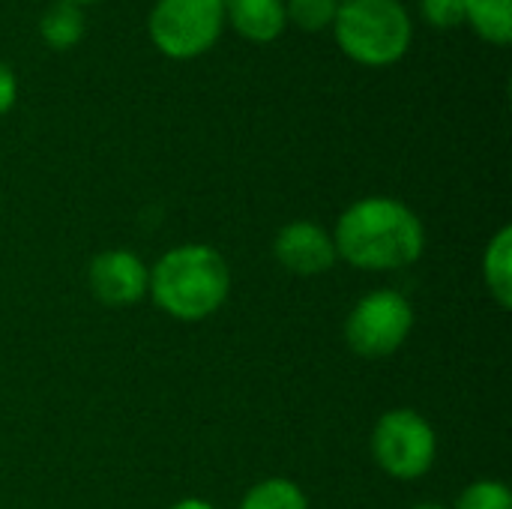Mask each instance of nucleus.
<instances>
[{"instance_id": "f03ea898", "label": "nucleus", "mask_w": 512, "mask_h": 509, "mask_svg": "<svg viewBox=\"0 0 512 509\" xmlns=\"http://www.w3.org/2000/svg\"><path fill=\"white\" fill-rule=\"evenodd\" d=\"M231 294V267L210 243H183L168 249L150 267L153 303L174 321L198 324L213 318Z\"/></svg>"}, {"instance_id": "0eeeda50", "label": "nucleus", "mask_w": 512, "mask_h": 509, "mask_svg": "<svg viewBox=\"0 0 512 509\" xmlns=\"http://www.w3.org/2000/svg\"><path fill=\"white\" fill-rule=\"evenodd\" d=\"M90 294L105 306H135L150 291V267L129 249H105L87 267Z\"/></svg>"}, {"instance_id": "f8f14e48", "label": "nucleus", "mask_w": 512, "mask_h": 509, "mask_svg": "<svg viewBox=\"0 0 512 509\" xmlns=\"http://www.w3.org/2000/svg\"><path fill=\"white\" fill-rule=\"evenodd\" d=\"M84 12L72 3L57 0L54 6H48L39 18V36L51 51H69L81 42L84 36Z\"/></svg>"}, {"instance_id": "20e7f679", "label": "nucleus", "mask_w": 512, "mask_h": 509, "mask_svg": "<svg viewBox=\"0 0 512 509\" xmlns=\"http://www.w3.org/2000/svg\"><path fill=\"white\" fill-rule=\"evenodd\" d=\"M369 450L375 465L387 477L399 483H414L435 468L438 435L420 411L393 408L378 417L369 435Z\"/></svg>"}, {"instance_id": "423d86ee", "label": "nucleus", "mask_w": 512, "mask_h": 509, "mask_svg": "<svg viewBox=\"0 0 512 509\" xmlns=\"http://www.w3.org/2000/svg\"><path fill=\"white\" fill-rule=\"evenodd\" d=\"M225 30L222 0H156L147 18L153 45L171 60L207 54Z\"/></svg>"}, {"instance_id": "aec40b11", "label": "nucleus", "mask_w": 512, "mask_h": 509, "mask_svg": "<svg viewBox=\"0 0 512 509\" xmlns=\"http://www.w3.org/2000/svg\"><path fill=\"white\" fill-rule=\"evenodd\" d=\"M414 509H447L444 504H435V501H426V504H417Z\"/></svg>"}, {"instance_id": "39448f33", "label": "nucleus", "mask_w": 512, "mask_h": 509, "mask_svg": "<svg viewBox=\"0 0 512 509\" xmlns=\"http://www.w3.org/2000/svg\"><path fill=\"white\" fill-rule=\"evenodd\" d=\"M417 315L405 294L393 288L369 291L345 318V342L363 360L393 357L414 333Z\"/></svg>"}, {"instance_id": "6e6552de", "label": "nucleus", "mask_w": 512, "mask_h": 509, "mask_svg": "<svg viewBox=\"0 0 512 509\" xmlns=\"http://www.w3.org/2000/svg\"><path fill=\"white\" fill-rule=\"evenodd\" d=\"M273 258L291 276H321L339 261L333 234L312 219H294L282 225L273 237Z\"/></svg>"}, {"instance_id": "7ed1b4c3", "label": "nucleus", "mask_w": 512, "mask_h": 509, "mask_svg": "<svg viewBox=\"0 0 512 509\" xmlns=\"http://www.w3.org/2000/svg\"><path fill=\"white\" fill-rule=\"evenodd\" d=\"M333 36L354 63L384 69L408 54L414 21L402 0H339Z\"/></svg>"}, {"instance_id": "f3484780", "label": "nucleus", "mask_w": 512, "mask_h": 509, "mask_svg": "<svg viewBox=\"0 0 512 509\" xmlns=\"http://www.w3.org/2000/svg\"><path fill=\"white\" fill-rule=\"evenodd\" d=\"M15 99H18V78H15V72L0 60V114L12 111Z\"/></svg>"}, {"instance_id": "f257e3e1", "label": "nucleus", "mask_w": 512, "mask_h": 509, "mask_svg": "<svg viewBox=\"0 0 512 509\" xmlns=\"http://www.w3.org/2000/svg\"><path fill=\"white\" fill-rule=\"evenodd\" d=\"M336 258L363 273H393L417 264L426 252L423 219L399 198L369 195L336 219Z\"/></svg>"}, {"instance_id": "9d476101", "label": "nucleus", "mask_w": 512, "mask_h": 509, "mask_svg": "<svg viewBox=\"0 0 512 509\" xmlns=\"http://www.w3.org/2000/svg\"><path fill=\"white\" fill-rule=\"evenodd\" d=\"M483 282L489 297L507 312L512 309V228L504 225L483 252Z\"/></svg>"}, {"instance_id": "a211bd4d", "label": "nucleus", "mask_w": 512, "mask_h": 509, "mask_svg": "<svg viewBox=\"0 0 512 509\" xmlns=\"http://www.w3.org/2000/svg\"><path fill=\"white\" fill-rule=\"evenodd\" d=\"M168 509H216L210 501H204V498H183V501H177V504H171Z\"/></svg>"}, {"instance_id": "1a4fd4ad", "label": "nucleus", "mask_w": 512, "mask_h": 509, "mask_svg": "<svg viewBox=\"0 0 512 509\" xmlns=\"http://www.w3.org/2000/svg\"><path fill=\"white\" fill-rule=\"evenodd\" d=\"M222 6L225 21L255 45L276 42L288 27L285 0H222Z\"/></svg>"}, {"instance_id": "6ab92c4d", "label": "nucleus", "mask_w": 512, "mask_h": 509, "mask_svg": "<svg viewBox=\"0 0 512 509\" xmlns=\"http://www.w3.org/2000/svg\"><path fill=\"white\" fill-rule=\"evenodd\" d=\"M63 3H72V6L84 9V6H90V3H99V0H63Z\"/></svg>"}, {"instance_id": "4468645a", "label": "nucleus", "mask_w": 512, "mask_h": 509, "mask_svg": "<svg viewBox=\"0 0 512 509\" xmlns=\"http://www.w3.org/2000/svg\"><path fill=\"white\" fill-rule=\"evenodd\" d=\"M339 0H285V18L288 24L306 30V33H318L333 27Z\"/></svg>"}, {"instance_id": "9b49d317", "label": "nucleus", "mask_w": 512, "mask_h": 509, "mask_svg": "<svg viewBox=\"0 0 512 509\" xmlns=\"http://www.w3.org/2000/svg\"><path fill=\"white\" fill-rule=\"evenodd\" d=\"M465 21L489 45H510L512 0H465Z\"/></svg>"}, {"instance_id": "2eb2a0df", "label": "nucleus", "mask_w": 512, "mask_h": 509, "mask_svg": "<svg viewBox=\"0 0 512 509\" xmlns=\"http://www.w3.org/2000/svg\"><path fill=\"white\" fill-rule=\"evenodd\" d=\"M453 509H512V492L501 480H477L471 483Z\"/></svg>"}, {"instance_id": "dca6fc26", "label": "nucleus", "mask_w": 512, "mask_h": 509, "mask_svg": "<svg viewBox=\"0 0 512 509\" xmlns=\"http://www.w3.org/2000/svg\"><path fill=\"white\" fill-rule=\"evenodd\" d=\"M420 15L438 30L465 24V0H420Z\"/></svg>"}, {"instance_id": "ddd939ff", "label": "nucleus", "mask_w": 512, "mask_h": 509, "mask_svg": "<svg viewBox=\"0 0 512 509\" xmlns=\"http://www.w3.org/2000/svg\"><path fill=\"white\" fill-rule=\"evenodd\" d=\"M240 509H309V498L294 480L267 477L243 495Z\"/></svg>"}]
</instances>
